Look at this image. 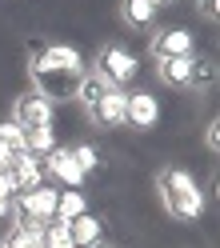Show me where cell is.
Returning <instances> with one entry per match:
<instances>
[{
	"mask_svg": "<svg viewBox=\"0 0 220 248\" xmlns=\"http://www.w3.org/2000/svg\"><path fill=\"white\" fill-rule=\"evenodd\" d=\"M84 56L72 48V44H36L32 56H28V80H32V92H40L44 100H68L76 92V80H80Z\"/></svg>",
	"mask_w": 220,
	"mask_h": 248,
	"instance_id": "6da1fadb",
	"label": "cell"
},
{
	"mask_svg": "<svg viewBox=\"0 0 220 248\" xmlns=\"http://www.w3.org/2000/svg\"><path fill=\"white\" fill-rule=\"evenodd\" d=\"M156 196H160L164 212L172 216V220H180V224L200 220V216H204V192H200V184L188 176L184 168H176V164H168V168L156 172Z\"/></svg>",
	"mask_w": 220,
	"mask_h": 248,
	"instance_id": "7a4b0ae2",
	"label": "cell"
},
{
	"mask_svg": "<svg viewBox=\"0 0 220 248\" xmlns=\"http://www.w3.org/2000/svg\"><path fill=\"white\" fill-rule=\"evenodd\" d=\"M56 196L60 188L52 184H40V188H28L12 196V224H52L56 220Z\"/></svg>",
	"mask_w": 220,
	"mask_h": 248,
	"instance_id": "3957f363",
	"label": "cell"
},
{
	"mask_svg": "<svg viewBox=\"0 0 220 248\" xmlns=\"http://www.w3.org/2000/svg\"><path fill=\"white\" fill-rule=\"evenodd\" d=\"M92 72H96L108 88H124V84L136 80L140 60L124 48V44H104V48L96 52V60H92Z\"/></svg>",
	"mask_w": 220,
	"mask_h": 248,
	"instance_id": "277c9868",
	"label": "cell"
},
{
	"mask_svg": "<svg viewBox=\"0 0 220 248\" xmlns=\"http://www.w3.org/2000/svg\"><path fill=\"white\" fill-rule=\"evenodd\" d=\"M52 116H56V108H52V100H44L40 92H20L16 100H12V120L20 124V128L28 132V128H44V124H52Z\"/></svg>",
	"mask_w": 220,
	"mask_h": 248,
	"instance_id": "5b68a950",
	"label": "cell"
},
{
	"mask_svg": "<svg viewBox=\"0 0 220 248\" xmlns=\"http://www.w3.org/2000/svg\"><path fill=\"white\" fill-rule=\"evenodd\" d=\"M192 32L188 28H156L152 40H148V56L152 60H168V56H192Z\"/></svg>",
	"mask_w": 220,
	"mask_h": 248,
	"instance_id": "8992f818",
	"label": "cell"
},
{
	"mask_svg": "<svg viewBox=\"0 0 220 248\" xmlns=\"http://www.w3.org/2000/svg\"><path fill=\"white\" fill-rule=\"evenodd\" d=\"M40 164H44V176L60 180L64 188H80V184L88 180V176L80 172V168L72 164V152H68V148H60V144H56L52 152H44V156H40Z\"/></svg>",
	"mask_w": 220,
	"mask_h": 248,
	"instance_id": "52a82bcc",
	"label": "cell"
},
{
	"mask_svg": "<svg viewBox=\"0 0 220 248\" xmlns=\"http://www.w3.org/2000/svg\"><path fill=\"white\" fill-rule=\"evenodd\" d=\"M124 112H128V92H124V88H108L104 96L96 100V108L88 112V120L100 124V128H120Z\"/></svg>",
	"mask_w": 220,
	"mask_h": 248,
	"instance_id": "ba28073f",
	"label": "cell"
},
{
	"mask_svg": "<svg viewBox=\"0 0 220 248\" xmlns=\"http://www.w3.org/2000/svg\"><path fill=\"white\" fill-rule=\"evenodd\" d=\"M156 120H160V100L152 96V92H128V112H124V124H132V128H156Z\"/></svg>",
	"mask_w": 220,
	"mask_h": 248,
	"instance_id": "9c48e42d",
	"label": "cell"
},
{
	"mask_svg": "<svg viewBox=\"0 0 220 248\" xmlns=\"http://www.w3.org/2000/svg\"><path fill=\"white\" fill-rule=\"evenodd\" d=\"M8 168H12V180H16V192H28V188H40L44 184V164L32 152H16Z\"/></svg>",
	"mask_w": 220,
	"mask_h": 248,
	"instance_id": "30bf717a",
	"label": "cell"
},
{
	"mask_svg": "<svg viewBox=\"0 0 220 248\" xmlns=\"http://www.w3.org/2000/svg\"><path fill=\"white\" fill-rule=\"evenodd\" d=\"M156 76L168 88H188V76H192V56H168L156 60Z\"/></svg>",
	"mask_w": 220,
	"mask_h": 248,
	"instance_id": "8fae6325",
	"label": "cell"
},
{
	"mask_svg": "<svg viewBox=\"0 0 220 248\" xmlns=\"http://www.w3.org/2000/svg\"><path fill=\"white\" fill-rule=\"evenodd\" d=\"M156 8L152 0H120V20L128 28H152L156 24Z\"/></svg>",
	"mask_w": 220,
	"mask_h": 248,
	"instance_id": "7c38bea8",
	"label": "cell"
},
{
	"mask_svg": "<svg viewBox=\"0 0 220 248\" xmlns=\"http://www.w3.org/2000/svg\"><path fill=\"white\" fill-rule=\"evenodd\" d=\"M104 92H108V84L100 80V76H96V72H84L80 80H76L72 100H76V104H84V112H92V108H96V100L104 96Z\"/></svg>",
	"mask_w": 220,
	"mask_h": 248,
	"instance_id": "4fadbf2b",
	"label": "cell"
},
{
	"mask_svg": "<svg viewBox=\"0 0 220 248\" xmlns=\"http://www.w3.org/2000/svg\"><path fill=\"white\" fill-rule=\"evenodd\" d=\"M68 236H72V244H76V248L96 244V240H100V220H96L92 212L76 216V220H68Z\"/></svg>",
	"mask_w": 220,
	"mask_h": 248,
	"instance_id": "5bb4252c",
	"label": "cell"
},
{
	"mask_svg": "<svg viewBox=\"0 0 220 248\" xmlns=\"http://www.w3.org/2000/svg\"><path fill=\"white\" fill-rule=\"evenodd\" d=\"M84 212H88V200H84L80 188H64L56 196V220L60 224H68V220H76V216H84Z\"/></svg>",
	"mask_w": 220,
	"mask_h": 248,
	"instance_id": "9a60e30c",
	"label": "cell"
},
{
	"mask_svg": "<svg viewBox=\"0 0 220 248\" xmlns=\"http://www.w3.org/2000/svg\"><path fill=\"white\" fill-rule=\"evenodd\" d=\"M216 84V60L212 56H192V76H188V88L192 92H208Z\"/></svg>",
	"mask_w": 220,
	"mask_h": 248,
	"instance_id": "2e32d148",
	"label": "cell"
},
{
	"mask_svg": "<svg viewBox=\"0 0 220 248\" xmlns=\"http://www.w3.org/2000/svg\"><path fill=\"white\" fill-rule=\"evenodd\" d=\"M4 248H44V224H12Z\"/></svg>",
	"mask_w": 220,
	"mask_h": 248,
	"instance_id": "e0dca14e",
	"label": "cell"
},
{
	"mask_svg": "<svg viewBox=\"0 0 220 248\" xmlns=\"http://www.w3.org/2000/svg\"><path fill=\"white\" fill-rule=\"evenodd\" d=\"M56 148V132L52 124H44V128H28L24 132V152H32V156H44V152Z\"/></svg>",
	"mask_w": 220,
	"mask_h": 248,
	"instance_id": "ac0fdd59",
	"label": "cell"
},
{
	"mask_svg": "<svg viewBox=\"0 0 220 248\" xmlns=\"http://www.w3.org/2000/svg\"><path fill=\"white\" fill-rule=\"evenodd\" d=\"M72 152V164L80 168V172L88 176V172H96V164H100V152L92 148V144H76V148H68Z\"/></svg>",
	"mask_w": 220,
	"mask_h": 248,
	"instance_id": "d6986e66",
	"label": "cell"
},
{
	"mask_svg": "<svg viewBox=\"0 0 220 248\" xmlns=\"http://www.w3.org/2000/svg\"><path fill=\"white\" fill-rule=\"evenodd\" d=\"M44 248H76L68 236V224H60V220L44 224Z\"/></svg>",
	"mask_w": 220,
	"mask_h": 248,
	"instance_id": "ffe728a7",
	"label": "cell"
},
{
	"mask_svg": "<svg viewBox=\"0 0 220 248\" xmlns=\"http://www.w3.org/2000/svg\"><path fill=\"white\" fill-rule=\"evenodd\" d=\"M12 196H16L12 168H0V216H8V212H12Z\"/></svg>",
	"mask_w": 220,
	"mask_h": 248,
	"instance_id": "44dd1931",
	"label": "cell"
},
{
	"mask_svg": "<svg viewBox=\"0 0 220 248\" xmlns=\"http://www.w3.org/2000/svg\"><path fill=\"white\" fill-rule=\"evenodd\" d=\"M0 140H4L12 152H24V128L16 120H0Z\"/></svg>",
	"mask_w": 220,
	"mask_h": 248,
	"instance_id": "7402d4cb",
	"label": "cell"
},
{
	"mask_svg": "<svg viewBox=\"0 0 220 248\" xmlns=\"http://www.w3.org/2000/svg\"><path fill=\"white\" fill-rule=\"evenodd\" d=\"M204 144H208V152L220 148V120H208V128H204Z\"/></svg>",
	"mask_w": 220,
	"mask_h": 248,
	"instance_id": "603a6c76",
	"label": "cell"
},
{
	"mask_svg": "<svg viewBox=\"0 0 220 248\" xmlns=\"http://www.w3.org/2000/svg\"><path fill=\"white\" fill-rule=\"evenodd\" d=\"M192 4L204 20H216V12H220V0H192Z\"/></svg>",
	"mask_w": 220,
	"mask_h": 248,
	"instance_id": "cb8c5ba5",
	"label": "cell"
},
{
	"mask_svg": "<svg viewBox=\"0 0 220 248\" xmlns=\"http://www.w3.org/2000/svg\"><path fill=\"white\" fill-rule=\"evenodd\" d=\"M12 156H16V152H12L4 140H0V168H8V164H12Z\"/></svg>",
	"mask_w": 220,
	"mask_h": 248,
	"instance_id": "d4e9b609",
	"label": "cell"
},
{
	"mask_svg": "<svg viewBox=\"0 0 220 248\" xmlns=\"http://www.w3.org/2000/svg\"><path fill=\"white\" fill-rule=\"evenodd\" d=\"M88 248H116V244H108V240H96V244H88Z\"/></svg>",
	"mask_w": 220,
	"mask_h": 248,
	"instance_id": "484cf974",
	"label": "cell"
},
{
	"mask_svg": "<svg viewBox=\"0 0 220 248\" xmlns=\"http://www.w3.org/2000/svg\"><path fill=\"white\" fill-rule=\"evenodd\" d=\"M152 4H156V8H160V4H172V0H152Z\"/></svg>",
	"mask_w": 220,
	"mask_h": 248,
	"instance_id": "4316f807",
	"label": "cell"
},
{
	"mask_svg": "<svg viewBox=\"0 0 220 248\" xmlns=\"http://www.w3.org/2000/svg\"><path fill=\"white\" fill-rule=\"evenodd\" d=\"M0 248H4V240H0Z\"/></svg>",
	"mask_w": 220,
	"mask_h": 248,
	"instance_id": "83f0119b",
	"label": "cell"
}]
</instances>
